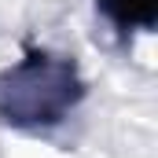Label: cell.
<instances>
[{
	"instance_id": "2",
	"label": "cell",
	"mask_w": 158,
	"mask_h": 158,
	"mask_svg": "<svg viewBox=\"0 0 158 158\" xmlns=\"http://www.w3.org/2000/svg\"><path fill=\"white\" fill-rule=\"evenodd\" d=\"M96 11L118 30L121 37L147 33L158 22V0H96Z\"/></svg>"
},
{
	"instance_id": "1",
	"label": "cell",
	"mask_w": 158,
	"mask_h": 158,
	"mask_svg": "<svg viewBox=\"0 0 158 158\" xmlns=\"http://www.w3.org/2000/svg\"><path fill=\"white\" fill-rule=\"evenodd\" d=\"M85 99V77L70 55L30 48L0 70V121L19 132H48Z\"/></svg>"
}]
</instances>
